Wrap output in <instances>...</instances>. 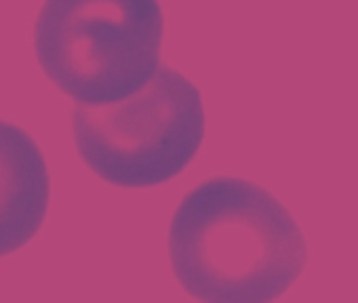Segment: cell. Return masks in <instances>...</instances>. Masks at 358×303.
Here are the masks:
<instances>
[{
    "mask_svg": "<svg viewBox=\"0 0 358 303\" xmlns=\"http://www.w3.org/2000/svg\"><path fill=\"white\" fill-rule=\"evenodd\" d=\"M158 0H45L34 51L47 78L85 105L137 93L160 66Z\"/></svg>",
    "mask_w": 358,
    "mask_h": 303,
    "instance_id": "obj_2",
    "label": "cell"
},
{
    "mask_svg": "<svg viewBox=\"0 0 358 303\" xmlns=\"http://www.w3.org/2000/svg\"><path fill=\"white\" fill-rule=\"evenodd\" d=\"M49 198L51 175L38 143L17 124L0 120V257L38 234Z\"/></svg>",
    "mask_w": 358,
    "mask_h": 303,
    "instance_id": "obj_4",
    "label": "cell"
},
{
    "mask_svg": "<svg viewBox=\"0 0 358 303\" xmlns=\"http://www.w3.org/2000/svg\"><path fill=\"white\" fill-rule=\"evenodd\" d=\"M171 267L184 290L211 303H264L293 286L308 244L268 190L213 177L190 190L169 226Z\"/></svg>",
    "mask_w": 358,
    "mask_h": 303,
    "instance_id": "obj_1",
    "label": "cell"
},
{
    "mask_svg": "<svg viewBox=\"0 0 358 303\" xmlns=\"http://www.w3.org/2000/svg\"><path fill=\"white\" fill-rule=\"evenodd\" d=\"M203 139V97L169 66H158L127 99L74 108L80 161L118 188H152L177 177L194 161Z\"/></svg>",
    "mask_w": 358,
    "mask_h": 303,
    "instance_id": "obj_3",
    "label": "cell"
}]
</instances>
